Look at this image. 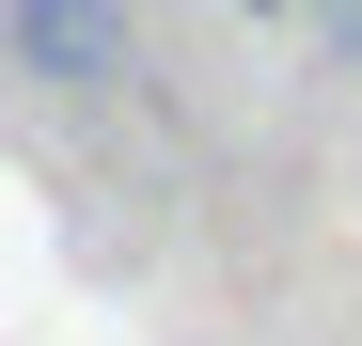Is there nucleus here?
<instances>
[{"label":"nucleus","mask_w":362,"mask_h":346,"mask_svg":"<svg viewBox=\"0 0 362 346\" xmlns=\"http://www.w3.org/2000/svg\"><path fill=\"white\" fill-rule=\"evenodd\" d=\"M252 16H299V0H252Z\"/></svg>","instance_id":"7ed1b4c3"},{"label":"nucleus","mask_w":362,"mask_h":346,"mask_svg":"<svg viewBox=\"0 0 362 346\" xmlns=\"http://www.w3.org/2000/svg\"><path fill=\"white\" fill-rule=\"evenodd\" d=\"M0 47L47 95H127L142 79V0H0Z\"/></svg>","instance_id":"f257e3e1"},{"label":"nucleus","mask_w":362,"mask_h":346,"mask_svg":"<svg viewBox=\"0 0 362 346\" xmlns=\"http://www.w3.org/2000/svg\"><path fill=\"white\" fill-rule=\"evenodd\" d=\"M299 16H315V64H331V79H362V0H299Z\"/></svg>","instance_id":"f03ea898"}]
</instances>
